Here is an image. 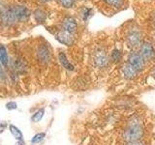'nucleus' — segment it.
<instances>
[{
	"instance_id": "1",
	"label": "nucleus",
	"mask_w": 155,
	"mask_h": 145,
	"mask_svg": "<svg viewBox=\"0 0 155 145\" xmlns=\"http://www.w3.org/2000/svg\"><path fill=\"white\" fill-rule=\"evenodd\" d=\"M144 130L143 126L140 122L133 121L129 124V126L124 130L123 133V139L126 142H134L140 141L143 137Z\"/></svg>"
},
{
	"instance_id": "2",
	"label": "nucleus",
	"mask_w": 155,
	"mask_h": 145,
	"mask_svg": "<svg viewBox=\"0 0 155 145\" xmlns=\"http://www.w3.org/2000/svg\"><path fill=\"white\" fill-rule=\"evenodd\" d=\"M93 63L98 69H105L109 66L110 58L103 48H98L93 54Z\"/></svg>"
},
{
	"instance_id": "3",
	"label": "nucleus",
	"mask_w": 155,
	"mask_h": 145,
	"mask_svg": "<svg viewBox=\"0 0 155 145\" xmlns=\"http://www.w3.org/2000/svg\"><path fill=\"white\" fill-rule=\"evenodd\" d=\"M12 11L15 14L17 21L19 22H24L27 21L30 17V11L28 10L27 7H25L24 5H14L11 7Z\"/></svg>"
},
{
	"instance_id": "4",
	"label": "nucleus",
	"mask_w": 155,
	"mask_h": 145,
	"mask_svg": "<svg viewBox=\"0 0 155 145\" xmlns=\"http://www.w3.org/2000/svg\"><path fill=\"white\" fill-rule=\"evenodd\" d=\"M128 64H130L133 68H135L138 72H140L144 69L145 67V60L140 54V52H131L128 56Z\"/></svg>"
},
{
	"instance_id": "5",
	"label": "nucleus",
	"mask_w": 155,
	"mask_h": 145,
	"mask_svg": "<svg viewBox=\"0 0 155 145\" xmlns=\"http://www.w3.org/2000/svg\"><path fill=\"white\" fill-rule=\"evenodd\" d=\"M140 54L147 61H152L155 59V48L148 42H143L140 46Z\"/></svg>"
},
{
	"instance_id": "6",
	"label": "nucleus",
	"mask_w": 155,
	"mask_h": 145,
	"mask_svg": "<svg viewBox=\"0 0 155 145\" xmlns=\"http://www.w3.org/2000/svg\"><path fill=\"white\" fill-rule=\"evenodd\" d=\"M0 21L2 22V24L7 26H11L16 22H18L16 18H15V14L12 11L11 7H9V8L3 7L0 10Z\"/></svg>"
},
{
	"instance_id": "7",
	"label": "nucleus",
	"mask_w": 155,
	"mask_h": 145,
	"mask_svg": "<svg viewBox=\"0 0 155 145\" xmlns=\"http://www.w3.org/2000/svg\"><path fill=\"white\" fill-rule=\"evenodd\" d=\"M79 25H78L77 21L72 17H66L62 21V30H64L70 34H75L78 32Z\"/></svg>"
},
{
	"instance_id": "8",
	"label": "nucleus",
	"mask_w": 155,
	"mask_h": 145,
	"mask_svg": "<svg viewBox=\"0 0 155 145\" xmlns=\"http://www.w3.org/2000/svg\"><path fill=\"white\" fill-rule=\"evenodd\" d=\"M127 43L128 46L131 47H140V44H142V38H140V33L137 29H132L130 30L127 34Z\"/></svg>"
},
{
	"instance_id": "9",
	"label": "nucleus",
	"mask_w": 155,
	"mask_h": 145,
	"mask_svg": "<svg viewBox=\"0 0 155 145\" xmlns=\"http://www.w3.org/2000/svg\"><path fill=\"white\" fill-rule=\"evenodd\" d=\"M55 39L59 43L66 46H72L75 42V39L73 37L72 34L62 30V29L59 31H57V33L55 34Z\"/></svg>"
},
{
	"instance_id": "10",
	"label": "nucleus",
	"mask_w": 155,
	"mask_h": 145,
	"mask_svg": "<svg viewBox=\"0 0 155 145\" xmlns=\"http://www.w3.org/2000/svg\"><path fill=\"white\" fill-rule=\"evenodd\" d=\"M122 74L126 79L131 80V79H134L135 77H137L139 72L130 64H128V63H125L122 67Z\"/></svg>"
},
{
	"instance_id": "11",
	"label": "nucleus",
	"mask_w": 155,
	"mask_h": 145,
	"mask_svg": "<svg viewBox=\"0 0 155 145\" xmlns=\"http://www.w3.org/2000/svg\"><path fill=\"white\" fill-rule=\"evenodd\" d=\"M58 59H59L62 66L64 67L66 70H68V71H74L75 70L74 66H73L72 63L68 60L66 54L63 51H60L59 53H58Z\"/></svg>"
},
{
	"instance_id": "12",
	"label": "nucleus",
	"mask_w": 155,
	"mask_h": 145,
	"mask_svg": "<svg viewBox=\"0 0 155 145\" xmlns=\"http://www.w3.org/2000/svg\"><path fill=\"white\" fill-rule=\"evenodd\" d=\"M9 63V56L5 47L3 45H0V64L4 67H7Z\"/></svg>"
},
{
	"instance_id": "13",
	"label": "nucleus",
	"mask_w": 155,
	"mask_h": 145,
	"mask_svg": "<svg viewBox=\"0 0 155 145\" xmlns=\"http://www.w3.org/2000/svg\"><path fill=\"white\" fill-rule=\"evenodd\" d=\"M38 53H39V57H40V59H42L43 62H48L51 59V51L48 50V48L45 46L40 47Z\"/></svg>"
},
{
	"instance_id": "14",
	"label": "nucleus",
	"mask_w": 155,
	"mask_h": 145,
	"mask_svg": "<svg viewBox=\"0 0 155 145\" xmlns=\"http://www.w3.org/2000/svg\"><path fill=\"white\" fill-rule=\"evenodd\" d=\"M33 16H34V18H35L36 21L44 22L46 21V18H47V13L42 9H37V10L34 11Z\"/></svg>"
},
{
	"instance_id": "15",
	"label": "nucleus",
	"mask_w": 155,
	"mask_h": 145,
	"mask_svg": "<svg viewBox=\"0 0 155 145\" xmlns=\"http://www.w3.org/2000/svg\"><path fill=\"white\" fill-rule=\"evenodd\" d=\"M104 4L108 5L109 7L114 8V9H120L123 6L124 0H102Z\"/></svg>"
},
{
	"instance_id": "16",
	"label": "nucleus",
	"mask_w": 155,
	"mask_h": 145,
	"mask_svg": "<svg viewBox=\"0 0 155 145\" xmlns=\"http://www.w3.org/2000/svg\"><path fill=\"white\" fill-rule=\"evenodd\" d=\"M121 58H122V52H121V50H119L118 48H114V50H113L111 54H110L111 61L114 63H117L121 60Z\"/></svg>"
},
{
	"instance_id": "17",
	"label": "nucleus",
	"mask_w": 155,
	"mask_h": 145,
	"mask_svg": "<svg viewBox=\"0 0 155 145\" xmlns=\"http://www.w3.org/2000/svg\"><path fill=\"white\" fill-rule=\"evenodd\" d=\"M44 114H45V110H44V108L42 109H39L36 113H34L33 116H32V121L34 123H38L39 121H41V119L43 118Z\"/></svg>"
},
{
	"instance_id": "18",
	"label": "nucleus",
	"mask_w": 155,
	"mask_h": 145,
	"mask_svg": "<svg viewBox=\"0 0 155 145\" xmlns=\"http://www.w3.org/2000/svg\"><path fill=\"white\" fill-rule=\"evenodd\" d=\"M16 69L17 71L19 72V74H22V72H25L26 70V65H25V63H24L22 60H17L16 61Z\"/></svg>"
},
{
	"instance_id": "19",
	"label": "nucleus",
	"mask_w": 155,
	"mask_h": 145,
	"mask_svg": "<svg viewBox=\"0 0 155 145\" xmlns=\"http://www.w3.org/2000/svg\"><path fill=\"white\" fill-rule=\"evenodd\" d=\"M10 130H11V133L13 134V135L16 137V138L19 139L21 141V140H22V134L21 133V130H19L17 127H15V126L11 125V126H10Z\"/></svg>"
},
{
	"instance_id": "20",
	"label": "nucleus",
	"mask_w": 155,
	"mask_h": 145,
	"mask_svg": "<svg viewBox=\"0 0 155 145\" xmlns=\"http://www.w3.org/2000/svg\"><path fill=\"white\" fill-rule=\"evenodd\" d=\"M57 1L61 6H63L64 8H67V9L72 8L75 4V0H57Z\"/></svg>"
},
{
	"instance_id": "21",
	"label": "nucleus",
	"mask_w": 155,
	"mask_h": 145,
	"mask_svg": "<svg viewBox=\"0 0 155 145\" xmlns=\"http://www.w3.org/2000/svg\"><path fill=\"white\" fill-rule=\"evenodd\" d=\"M45 137H46V134L45 133H39V134L34 135L33 138L31 139V142L34 143V144L39 143V142H41L44 138H45Z\"/></svg>"
},
{
	"instance_id": "22",
	"label": "nucleus",
	"mask_w": 155,
	"mask_h": 145,
	"mask_svg": "<svg viewBox=\"0 0 155 145\" xmlns=\"http://www.w3.org/2000/svg\"><path fill=\"white\" fill-rule=\"evenodd\" d=\"M90 16H91V9H89V8H84V11L81 12V18H84V21H87Z\"/></svg>"
},
{
	"instance_id": "23",
	"label": "nucleus",
	"mask_w": 155,
	"mask_h": 145,
	"mask_svg": "<svg viewBox=\"0 0 155 145\" xmlns=\"http://www.w3.org/2000/svg\"><path fill=\"white\" fill-rule=\"evenodd\" d=\"M7 109H16L17 108V104L15 102H11V103H8L6 105Z\"/></svg>"
},
{
	"instance_id": "24",
	"label": "nucleus",
	"mask_w": 155,
	"mask_h": 145,
	"mask_svg": "<svg viewBox=\"0 0 155 145\" xmlns=\"http://www.w3.org/2000/svg\"><path fill=\"white\" fill-rule=\"evenodd\" d=\"M126 145H143V142H142V141H140H140L127 142V144H126Z\"/></svg>"
},
{
	"instance_id": "25",
	"label": "nucleus",
	"mask_w": 155,
	"mask_h": 145,
	"mask_svg": "<svg viewBox=\"0 0 155 145\" xmlns=\"http://www.w3.org/2000/svg\"><path fill=\"white\" fill-rule=\"evenodd\" d=\"M6 127H7L6 123H3V124L1 123V124H0V134L4 132V130H5V128H6Z\"/></svg>"
},
{
	"instance_id": "26",
	"label": "nucleus",
	"mask_w": 155,
	"mask_h": 145,
	"mask_svg": "<svg viewBox=\"0 0 155 145\" xmlns=\"http://www.w3.org/2000/svg\"><path fill=\"white\" fill-rule=\"evenodd\" d=\"M3 7H4V6H3V4H2V1H1V0H0V10H1Z\"/></svg>"
},
{
	"instance_id": "27",
	"label": "nucleus",
	"mask_w": 155,
	"mask_h": 145,
	"mask_svg": "<svg viewBox=\"0 0 155 145\" xmlns=\"http://www.w3.org/2000/svg\"><path fill=\"white\" fill-rule=\"evenodd\" d=\"M41 1H43V2H48V1H51V0H41Z\"/></svg>"
},
{
	"instance_id": "28",
	"label": "nucleus",
	"mask_w": 155,
	"mask_h": 145,
	"mask_svg": "<svg viewBox=\"0 0 155 145\" xmlns=\"http://www.w3.org/2000/svg\"><path fill=\"white\" fill-rule=\"evenodd\" d=\"M154 24H155V17H154Z\"/></svg>"
},
{
	"instance_id": "29",
	"label": "nucleus",
	"mask_w": 155,
	"mask_h": 145,
	"mask_svg": "<svg viewBox=\"0 0 155 145\" xmlns=\"http://www.w3.org/2000/svg\"><path fill=\"white\" fill-rule=\"evenodd\" d=\"M81 1H84V0H81Z\"/></svg>"
}]
</instances>
